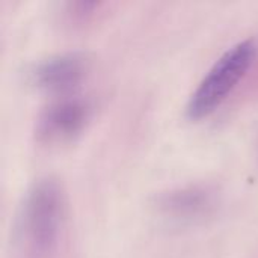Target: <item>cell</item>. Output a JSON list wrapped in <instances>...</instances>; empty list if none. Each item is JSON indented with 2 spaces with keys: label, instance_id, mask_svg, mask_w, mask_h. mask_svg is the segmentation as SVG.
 <instances>
[{
  "label": "cell",
  "instance_id": "3957f363",
  "mask_svg": "<svg viewBox=\"0 0 258 258\" xmlns=\"http://www.w3.org/2000/svg\"><path fill=\"white\" fill-rule=\"evenodd\" d=\"M88 104L79 98H67L48 106L39 119V133L48 139L67 138L80 130L88 116Z\"/></svg>",
  "mask_w": 258,
  "mask_h": 258
},
{
  "label": "cell",
  "instance_id": "277c9868",
  "mask_svg": "<svg viewBox=\"0 0 258 258\" xmlns=\"http://www.w3.org/2000/svg\"><path fill=\"white\" fill-rule=\"evenodd\" d=\"M85 71V60L77 53H65L42 60L33 71L35 83L47 89H67L76 85Z\"/></svg>",
  "mask_w": 258,
  "mask_h": 258
},
{
  "label": "cell",
  "instance_id": "6da1fadb",
  "mask_svg": "<svg viewBox=\"0 0 258 258\" xmlns=\"http://www.w3.org/2000/svg\"><path fill=\"white\" fill-rule=\"evenodd\" d=\"M254 54L255 44L251 39L240 41L228 48L215 62L192 94L187 104L189 115L192 118H200L219 106L246 74Z\"/></svg>",
  "mask_w": 258,
  "mask_h": 258
},
{
  "label": "cell",
  "instance_id": "5b68a950",
  "mask_svg": "<svg viewBox=\"0 0 258 258\" xmlns=\"http://www.w3.org/2000/svg\"><path fill=\"white\" fill-rule=\"evenodd\" d=\"M213 204V192L207 187L192 186L163 195L160 207L175 218H197Z\"/></svg>",
  "mask_w": 258,
  "mask_h": 258
},
{
  "label": "cell",
  "instance_id": "7a4b0ae2",
  "mask_svg": "<svg viewBox=\"0 0 258 258\" xmlns=\"http://www.w3.org/2000/svg\"><path fill=\"white\" fill-rule=\"evenodd\" d=\"M62 215V197L53 180L38 181L24 203V231L38 252H47L56 243Z\"/></svg>",
  "mask_w": 258,
  "mask_h": 258
}]
</instances>
